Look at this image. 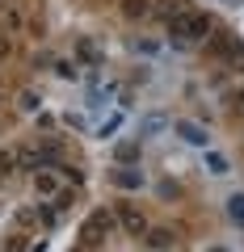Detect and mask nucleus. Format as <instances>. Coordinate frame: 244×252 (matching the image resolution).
Returning a JSON list of instances; mask_svg holds the SVG:
<instances>
[{"instance_id": "obj_1", "label": "nucleus", "mask_w": 244, "mask_h": 252, "mask_svg": "<svg viewBox=\"0 0 244 252\" xmlns=\"http://www.w3.org/2000/svg\"><path fill=\"white\" fill-rule=\"evenodd\" d=\"M164 26H169V34H173V42H177V46H202L210 34H215V21H210L207 13H198V9L173 13Z\"/></svg>"}, {"instance_id": "obj_2", "label": "nucleus", "mask_w": 244, "mask_h": 252, "mask_svg": "<svg viewBox=\"0 0 244 252\" xmlns=\"http://www.w3.org/2000/svg\"><path fill=\"white\" fill-rule=\"evenodd\" d=\"M118 219H114V210H97V215L89 219V227L80 231V244L84 248H97V244H105V235H109V227H114Z\"/></svg>"}, {"instance_id": "obj_4", "label": "nucleus", "mask_w": 244, "mask_h": 252, "mask_svg": "<svg viewBox=\"0 0 244 252\" xmlns=\"http://www.w3.org/2000/svg\"><path fill=\"white\" fill-rule=\"evenodd\" d=\"M143 244L147 248H173V244H177V231H169V227H147Z\"/></svg>"}, {"instance_id": "obj_11", "label": "nucleus", "mask_w": 244, "mask_h": 252, "mask_svg": "<svg viewBox=\"0 0 244 252\" xmlns=\"http://www.w3.org/2000/svg\"><path fill=\"white\" fill-rule=\"evenodd\" d=\"M0 105H4V93H0Z\"/></svg>"}, {"instance_id": "obj_6", "label": "nucleus", "mask_w": 244, "mask_h": 252, "mask_svg": "<svg viewBox=\"0 0 244 252\" xmlns=\"http://www.w3.org/2000/svg\"><path fill=\"white\" fill-rule=\"evenodd\" d=\"M21 168V147H0V177Z\"/></svg>"}, {"instance_id": "obj_3", "label": "nucleus", "mask_w": 244, "mask_h": 252, "mask_svg": "<svg viewBox=\"0 0 244 252\" xmlns=\"http://www.w3.org/2000/svg\"><path fill=\"white\" fill-rule=\"evenodd\" d=\"M114 219H118V227H127L131 235H143L147 231V215L139 206H131V202H118L114 206Z\"/></svg>"}, {"instance_id": "obj_7", "label": "nucleus", "mask_w": 244, "mask_h": 252, "mask_svg": "<svg viewBox=\"0 0 244 252\" xmlns=\"http://www.w3.org/2000/svg\"><path fill=\"white\" fill-rule=\"evenodd\" d=\"M227 105H232L236 114H244V80H240V84H232V89H227Z\"/></svg>"}, {"instance_id": "obj_8", "label": "nucleus", "mask_w": 244, "mask_h": 252, "mask_svg": "<svg viewBox=\"0 0 244 252\" xmlns=\"http://www.w3.org/2000/svg\"><path fill=\"white\" fill-rule=\"evenodd\" d=\"M118 185H122V189H139V177H135V172H127V177H118Z\"/></svg>"}, {"instance_id": "obj_9", "label": "nucleus", "mask_w": 244, "mask_h": 252, "mask_svg": "<svg viewBox=\"0 0 244 252\" xmlns=\"http://www.w3.org/2000/svg\"><path fill=\"white\" fill-rule=\"evenodd\" d=\"M207 164H210L215 172H227V160H219V156H207Z\"/></svg>"}, {"instance_id": "obj_10", "label": "nucleus", "mask_w": 244, "mask_h": 252, "mask_svg": "<svg viewBox=\"0 0 244 252\" xmlns=\"http://www.w3.org/2000/svg\"><path fill=\"white\" fill-rule=\"evenodd\" d=\"M232 215H236V219L244 223V198H232Z\"/></svg>"}, {"instance_id": "obj_5", "label": "nucleus", "mask_w": 244, "mask_h": 252, "mask_svg": "<svg viewBox=\"0 0 244 252\" xmlns=\"http://www.w3.org/2000/svg\"><path fill=\"white\" fill-rule=\"evenodd\" d=\"M122 17H131V21L152 17V0H122Z\"/></svg>"}]
</instances>
